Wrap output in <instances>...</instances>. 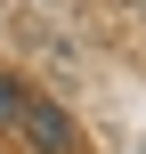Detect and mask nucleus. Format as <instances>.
<instances>
[{"label":"nucleus","instance_id":"f257e3e1","mask_svg":"<svg viewBox=\"0 0 146 154\" xmlns=\"http://www.w3.org/2000/svg\"><path fill=\"white\" fill-rule=\"evenodd\" d=\"M0 122H8L33 154H65V146H73V122H65L57 106H41L33 89H16V81H0Z\"/></svg>","mask_w":146,"mask_h":154}]
</instances>
